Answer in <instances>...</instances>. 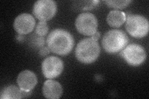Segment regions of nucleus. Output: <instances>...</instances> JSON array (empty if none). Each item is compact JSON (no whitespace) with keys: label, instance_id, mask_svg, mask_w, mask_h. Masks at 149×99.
<instances>
[{"label":"nucleus","instance_id":"f257e3e1","mask_svg":"<svg viewBox=\"0 0 149 99\" xmlns=\"http://www.w3.org/2000/svg\"><path fill=\"white\" fill-rule=\"evenodd\" d=\"M73 36L67 30L56 29L51 32L47 39V44L50 50L60 56L67 55L74 46Z\"/></svg>","mask_w":149,"mask_h":99},{"label":"nucleus","instance_id":"f03ea898","mask_svg":"<svg viewBox=\"0 0 149 99\" xmlns=\"http://www.w3.org/2000/svg\"><path fill=\"white\" fill-rule=\"evenodd\" d=\"M100 46L97 41L91 38L83 39L75 49L77 59L82 63L90 64L97 59L100 54Z\"/></svg>","mask_w":149,"mask_h":99},{"label":"nucleus","instance_id":"7ed1b4c3","mask_svg":"<svg viewBox=\"0 0 149 99\" xmlns=\"http://www.w3.org/2000/svg\"><path fill=\"white\" fill-rule=\"evenodd\" d=\"M128 41V37L124 31L114 29L106 33L102 40V45L106 52L116 53L122 51Z\"/></svg>","mask_w":149,"mask_h":99},{"label":"nucleus","instance_id":"20e7f679","mask_svg":"<svg viewBox=\"0 0 149 99\" xmlns=\"http://www.w3.org/2000/svg\"><path fill=\"white\" fill-rule=\"evenodd\" d=\"M125 22V29L132 37L139 39L148 34L149 23L145 17L139 15H130Z\"/></svg>","mask_w":149,"mask_h":99},{"label":"nucleus","instance_id":"39448f33","mask_svg":"<svg viewBox=\"0 0 149 99\" xmlns=\"http://www.w3.org/2000/svg\"><path fill=\"white\" fill-rule=\"evenodd\" d=\"M97 19L92 13L84 12L77 17L75 27L80 34L86 36H92L97 32Z\"/></svg>","mask_w":149,"mask_h":99},{"label":"nucleus","instance_id":"423d86ee","mask_svg":"<svg viewBox=\"0 0 149 99\" xmlns=\"http://www.w3.org/2000/svg\"><path fill=\"white\" fill-rule=\"evenodd\" d=\"M120 56L130 66H138L142 64L146 59V52L141 45L132 44L125 46L121 51Z\"/></svg>","mask_w":149,"mask_h":99},{"label":"nucleus","instance_id":"0eeeda50","mask_svg":"<svg viewBox=\"0 0 149 99\" xmlns=\"http://www.w3.org/2000/svg\"><path fill=\"white\" fill-rule=\"evenodd\" d=\"M57 9V4L54 1L39 0L35 3L32 12L39 20L47 21L55 15Z\"/></svg>","mask_w":149,"mask_h":99},{"label":"nucleus","instance_id":"6e6552de","mask_svg":"<svg viewBox=\"0 0 149 99\" xmlns=\"http://www.w3.org/2000/svg\"><path fill=\"white\" fill-rule=\"evenodd\" d=\"M63 63L57 56H49L42 63V71L47 79H53L60 76L63 71Z\"/></svg>","mask_w":149,"mask_h":99},{"label":"nucleus","instance_id":"1a4fd4ad","mask_svg":"<svg viewBox=\"0 0 149 99\" xmlns=\"http://www.w3.org/2000/svg\"><path fill=\"white\" fill-rule=\"evenodd\" d=\"M35 25L36 21L34 17L27 13L21 14L14 22V28L20 35L29 34L34 30Z\"/></svg>","mask_w":149,"mask_h":99},{"label":"nucleus","instance_id":"9d476101","mask_svg":"<svg viewBox=\"0 0 149 99\" xmlns=\"http://www.w3.org/2000/svg\"><path fill=\"white\" fill-rule=\"evenodd\" d=\"M17 82L22 91H32L37 83V78L31 71L25 70L19 74Z\"/></svg>","mask_w":149,"mask_h":99},{"label":"nucleus","instance_id":"9b49d317","mask_svg":"<svg viewBox=\"0 0 149 99\" xmlns=\"http://www.w3.org/2000/svg\"><path fill=\"white\" fill-rule=\"evenodd\" d=\"M42 93L47 98L58 99L62 96L63 89L58 82L49 79L44 83Z\"/></svg>","mask_w":149,"mask_h":99},{"label":"nucleus","instance_id":"f8f14e48","mask_svg":"<svg viewBox=\"0 0 149 99\" xmlns=\"http://www.w3.org/2000/svg\"><path fill=\"white\" fill-rule=\"evenodd\" d=\"M126 15L119 10H113L109 12L106 18L107 22L113 27H119L126 21Z\"/></svg>","mask_w":149,"mask_h":99},{"label":"nucleus","instance_id":"ddd939ff","mask_svg":"<svg viewBox=\"0 0 149 99\" xmlns=\"http://www.w3.org/2000/svg\"><path fill=\"white\" fill-rule=\"evenodd\" d=\"M1 99L22 98V90L15 86H9L3 89L1 91Z\"/></svg>","mask_w":149,"mask_h":99},{"label":"nucleus","instance_id":"4468645a","mask_svg":"<svg viewBox=\"0 0 149 99\" xmlns=\"http://www.w3.org/2000/svg\"><path fill=\"white\" fill-rule=\"evenodd\" d=\"M99 1H74L73 7L77 11H88L95 8L98 4Z\"/></svg>","mask_w":149,"mask_h":99},{"label":"nucleus","instance_id":"2eb2a0df","mask_svg":"<svg viewBox=\"0 0 149 99\" xmlns=\"http://www.w3.org/2000/svg\"><path fill=\"white\" fill-rule=\"evenodd\" d=\"M49 27L47 23L45 21H40L36 27V33L39 37H43L47 34Z\"/></svg>","mask_w":149,"mask_h":99},{"label":"nucleus","instance_id":"dca6fc26","mask_svg":"<svg viewBox=\"0 0 149 99\" xmlns=\"http://www.w3.org/2000/svg\"><path fill=\"white\" fill-rule=\"evenodd\" d=\"M131 2V1H112V0L105 1L108 7L115 9H124L129 5Z\"/></svg>","mask_w":149,"mask_h":99},{"label":"nucleus","instance_id":"f3484780","mask_svg":"<svg viewBox=\"0 0 149 99\" xmlns=\"http://www.w3.org/2000/svg\"><path fill=\"white\" fill-rule=\"evenodd\" d=\"M50 49L49 48V47H43L42 48L40 51H39V55L42 56H47V55H49L50 53Z\"/></svg>","mask_w":149,"mask_h":99},{"label":"nucleus","instance_id":"a211bd4d","mask_svg":"<svg viewBox=\"0 0 149 99\" xmlns=\"http://www.w3.org/2000/svg\"><path fill=\"white\" fill-rule=\"evenodd\" d=\"M91 38L95 41H97L98 40V39L100 38V33L99 32H95V34L91 36Z\"/></svg>","mask_w":149,"mask_h":99}]
</instances>
